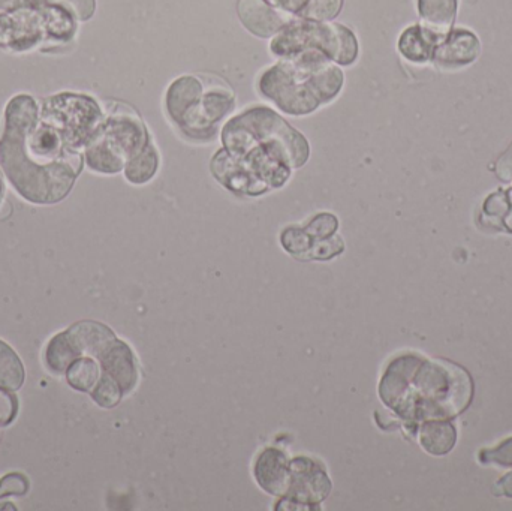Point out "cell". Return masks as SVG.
<instances>
[{
    "label": "cell",
    "mask_w": 512,
    "mask_h": 511,
    "mask_svg": "<svg viewBox=\"0 0 512 511\" xmlns=\"http://www.w3.org/2000/svg\"><path fill=\"white\" fill-rule=\"evenodd\" d=\"M270 50L280 59L318 51L336 65L348 66L357 60L358 41L355 33L343 24L292 18L273 36Z\"/></svg>",
    "instance_id": "5"
},
{
    "label": "cell",
    "mask_w": 512,
    "mask_h": 511,
    "mask_svg": "<svg viewBox=\"0 0 512 511\" xmlns=\"http://www.w3.org/2000/svg\"><path fill=\"white\" fill-rule=\"evenodd\" d=\"M454 441H456V429L450 423L426 426L421 434V443L435 455L447 453L453 447Z\"/></svg>",
    "instance_id": "21"
},
{
    "label": "cell",
    "mask_w": 512,
    "mask_h": 511,
    "mask_svg": "<svg viewBox=\"0 0 512 511\" xmlns=\"http://www.w3.org/2000/svg\"><path fill=\"white\" fill-rule=\"evenodd\" d=\"M98 360L101 362L102 372L110 375L122 387L125 395L134 389L138 380L137 362L125 342L116 339Z\"/></svg>",
    "instance_id": "12"
},
{
    "label": "cell",
    "mask_w": 512,
    "mask_h": 511,
    "mask_svg": "<svg viewBox=\"0 0 512 511\" xmlns=\"http://www.w3.org/2000/svg\"><path fill=\"white\" fill-rule=\"evenodd\" d=\"M5 392H3V389H0V426H5L12 422L15 410H17L15 399Z\"/></svg>",
    "instance_id": "28"
},
{
    "label": "cell",
    "mask_w": 512,
    "mask_h": 511,
    "mask_svg": "<svg viewBox=\"0 0 512 511\" xmlns=\"http://www.w3.org/2000/svg\"><path fill=\"white\" fill-rule=\"evenodd\" d=\"M337 225L339 222H337L336 216L330 215V213H321V215L310 219L304 230L312 237V240H322L334 236Z\"/></svg>",
    "instance_id": "26"
},
{
    "label": "cell",
    "mask_w": 512,
    "mask_h": 511,
    "mask_svg": "<svg viewBox=\"0 0 512 511\" xmlns=\"http://www.w3.org/2000/svg\"><path fill=\"white\" fill-rule=\"evenodd\" d=\"M159 167V155L152 141L135 153L125 165V176L134 185H144L155 177Z\"/></svg>",
    "instance_id": "17"
},
{
    "label": "cell",
    "mask_w": 512,
    "mask_h": 511,
    "mask_svg": "<svg viewBox=\"0 0 512 511\" xmlns=\"http://www.w3.org/2000/svg\"><path fill=\"white\" fill-rule=\"evenodd\" d=\"M35 6H57L74 15L77 21H87L96 11V0H32Z\"/></svg>",
    "instance_id": "23"
},
{
    "label": "cell",
    "mask_w": 512,
    "mask_h": 511,
    "mask_svg": "<svg viewBox=\"0 0 512 511\" xmlns=\"http://www.w3.org/2000/svg\"><path fill=\"white\" fill-rule=\"evenodd\" d=\"M65 375L72 389L78 390V392H92L93 387L101 378V371H99L98 363L92 357H80L69 366Z\"/></svg>",
    "instance_id": "20"
},
{
    "label": "cell",
    "mask_w": 512,
    "mask_h": 511,
    "mask_svg": "<svg viewBox=\"0 0 512 511\" xmlns=\"http://www.w3.org/2000/svg\"><path fill=\"white\" fill-rule=\"evenodd\" d=\"M96 137L126 162L150 143L149 132L143 120L126 105H117L116 110L105 117Z\"/></svg>",
    "instance_id": "7"
},
{
    "label": "cell",
    "mask_w": 512,
    "mask_h": 511,
    "mask_svg": "<svg viewBox=\"0 0 512 511\" xmlns=\"http://www.w3.org/2000/svg\"><path fill=\"white\" fill-rule=\"evenodd\" d=\"M225 150L255 180L259 191L279 188L292 168L309 159L306 138L267 107H254L233 117L222 129Z\"/></svg>",
    "instance_id": "2"
},
{
    "label": "cell",
    "mask_w": 512,
    "mask_h": 511,
    "mask_svg": "<svg viewBox=\"0 0 512 511\" xmlns=\"http://www.w3.org/2000/svg\"><path fill=\"white\" fill-rule=\"evenodd\" d=\"M255 477L261 488L268 494H286L289 479H291V464L285 453L277 449H267L262 452L256 461Z\"/></svg>",
    "instance_id": "13"
},
{
    "label": "cell",
    "mask_w": 512,
    "mask_h": 511,
    "mask_svg": "<svg viewBox=\"0 0 512 511\" xmlns=\"http://www.w3.org/2000/svg\"><path fill=\"white\" fill-rule=\"evenodd\" d=\"M480 54V41L474 33L456 29L442 38L433 53V62L442 69H456L474 62Z\"/></svg>",
    "instance_id": "11"
},
{
    "label": "cell",
    "mask_w": 512,
    "mask_h": 511,
    "mask_svg": "<svg viewBox=\"0 0 512 511\" xmlns=\"http://www.w3.org/2000/svg\"><path fill=\"white\" fill-rule=\"evenodd\" d=\"M3 192H5V186H3V180L2 177H0V201H2Z\"/></svg>",
    "instance_id": "32"
},
{
    "label": "cell",
    "mask_w": 512,
    "mask_h": 511,
    "mask_svg": "<svg viewBox=\"0 0 512 511\" xmlns=\"http://www.w3.org/2000/svg\"><path fill=\"white\" fill-rule=\"evenodd\" d=\"M288 492L306 504H316L330 494V479L315 462L298 458L291 462Z\"/></svg>",
    "instance_id": "9"
},
{
    "label": "cell",
    "mask_w": 512,
    "mask_h": 511,
    "mask_svg": "<svg viewBox=\"0 0 512 511\" xmlns=\"http://www.w3.org/2000/svg\"><path fill=\"white\" fill-rule=\"evenodd\" d=\"M445 35L423 24L408 27L399 38V51L405 59L414 63H426L433 59L436 47Z\"/></svg>",
    "instance_id": "15"
},
{
    "label": "cell",
    "mask_w": 512,
    "mask_h": 511,
    "mask_svg": "<svg viewBox=\"0 0 512 511\" xmlns=\"http://www.w3.org/2000/svg\"><path fill=\"white\" fill-rule=\"evenodd\" d=\"M418 12L424 26L447 35L457 14V0H418Z\"/></svg>",
    "instance_id": "16"
},
{
    "label": "cell",
    "mask_w": 512,
    "mask_h": 511,
    "mask_svg": "<svg viewBox=\"0 0 512 511\" xmlns=\"http://www.w3.org/2000/svg\"><path fill=\"white\" fill-rule=\"evenodd\" d=\"M343 72L318 51L280 59L262 72L258 90L283 113L306 116L333 101L343 87Z\"/></svg>",
    "instance_id": "3"
},
{
    "label": "cell",
    "mask_w": 512,
    "mask_h": 511,
    "mask_svg": "<svg viewBox=\"0 0 512 511\" xmlns=\"http://www.w3.org/2000/svg\"><path fill=\"white\" fill-rule=\"evenodd\" d=\"M280 240H282L283 248H285L289 254L297 255V257L309 255L313 245L312 237L307 234L304 228L298 227L286 228Z\"/></svg>",
    "instance_id": "24"
},
{
    "label": "cell",
    "mask_w": 512,
    "mask_h": 511,
    "mask_svg": "<svg viewBox=\"0 0 512 511\" xmlns=\"http://www.w3.org/2000/svg\"><path fill=\"white\" fill-rule=\"evenodd\" d=\"M265 2H267L268 5L274 6V0H265Z\"/></svg>",
    "instance_id": "33"
},
{
    "label": "cell",
    "mask_w": 512,
    "mask_h": 511,
    "mask_svg": "<svg viewBox=\"0 0 512 511\" xmlns=\"http://www.w3.org/2000/svg\"><path fill=\"white\" fill-rule=\"evenodd\" d=\"M77 359H80V356H78L68 333H59L48 342L47 350H45V365L53 374H65L69 366Z\"/></svg>",
    "instance_id": "18"
},
{
    "label": "cell",
    "mask_w": 512,
    "mask_h": 511,
    "mask_svg": "<svg viewBox=\"0 0 512 511\" xmlns=\"http://www.w3.org/2000/svg\"><path fill=\"white\" fill-rule=\"evenodd\" d=\"M75 350L80 357H96L99 359L102 353L116 341V336L108 327L93 321H81L66 330Z\"/></svg>",
    "instance_id": "14"
},
{
    "label": "cell",
    "mask_w": 512,
    "mask_h": 511,
    "mask_svg": "<svg viewBox=\"0 0 512 511\" xmlns=\"http://www.w3.org/2000/svg\"><path fill=\"white\" fill-rule=\"evenodd\" d=\"M309 3L310 0H274V8L298 18Z\"/></svg>",
    "instance_id": "29"
},
{
    "label": "cell",
    "mask_w": 512,
    "mask_h": 511,
    "mask_svg": "<svg viewBox=\"0 0 512 511\" xmlns=\"http://www.w3.org/2000/svg\"><path fill=\"white\" fill-rule=\"evenodd\" d=\"M165 108L171 122L185 137L209 141L233 111L234 93L222 81L183 75L168 87Z\"/></svg>",
    "instance_id": "4"
},
{
    "label": "cell",
    "mask_w": 512,
    "mask_h": 511,
    "mask_svg": "<svg viewBox=\"0 0 512 511\" xmlns=\"http://www.w3.org/2000/svg\"><path fill=\"white\" fill-rule=\"evenodd\" d=\"M29 489L26 477L21 474H9L3 477L0 482V498L8 497V495H24Z\"/></svg>",
    "instance_id": "27"
},
{
    "label": "cell",
    "mask_w": 512,
    "mask_h": 511,
    "mask_svg": "<svg viewBox=\"0 0 512 511\" xmlns=\"http://www.w3.org/2000/svg\"><path fill=\"white\" fill-rule=\"evenodd\" d=\"M24 366L6 342L0 341V389L17 392L24 383Z\"/></svg>",
    "instance_id": "19"
},
{
    "label": "cell",
    "mask_w": 512,
    "mask_h": 511,
    "mask_svg": "<svg viewBox=\"0 0 512 511\" xmlns=\"http://www.w3.org/2000/svg\"><path fill=\"white\" fill-rule=\"evenodd\" d=\"M92 399L102 408H113L119 404L122 396L125 395L123 393L122 387L110 377V375L104 374L102 372L101 378H99L96 386L93 387Z\"/></svg>",
    "instance_id": "22"
},
{
    "label": "cell",
    "mask_w": 512,
    "mask_h": 511,
    "mask_svg": "<svg viewBox=\"0 0 512 511\" xmlns=\"http://www.w3.org/2000/svg\"><path fill=\"white\" fill-rule=\"evenodd\" d=\"M39 120L59 132L66 149L80 153L98 134L105 116L90 96L62 93L44 101Z\"/></svg>",
    "instance_id": "6"
},
{
    "label": "cell",
    "mask_w": 512,
    "mask_h": 511,
    "mask_svg": "<svg viewBox=\"0 0 512 511\" xmlns=\"http://www.w3.org/2000/svg\"><path fill=\"white\" fill-rule=\"evenodd\" d=\"M30 5H32V0H0V11H14V9Z\"/></svg>",
    "instance_id": "31"
},
{
    "label": "cell",
    "mask_w": 512,
    "mask_h": 511,
    "mask_svg": "<svg viewBox=\"0 0 512 511\" xmlns=\"http://www.w3.org/2000/svg\"><path fill=\"white\" fill-rule=\"evenodd\" d=\"M343 0H310L300 17L306 20L330 21L339 15Z\"/></svg>",
    "instance_id": "25"
},
{
    "label": "cell",
    "mask_w": 512,
    "mask_h": 511,
    "mask_svg": "<svg viewBox=\"0 0 512 511\" xmlns=\"http://www.w3.org/2000/svg\"><path fill=\"white\" fill-rule=\"evenodd\" d=\"M498 174L502 179H512V144L498 162Z\"/></svg>",
    "instance_id": "30"
},
{
    "label": "cell",
    "mask_w": 512,
    "mask_h": 511,
    "mask_svg": "<svg viewBox=\"0 0 512 511\" xmlns=\"http://www.w3.org/2000/svg\"><path fill=\"white\" fill-rule=\"evenodd\" d=\"M44 41H47L44 18L36 6H24L0 14V47L27 51Z\"/></svg>",
    "instance_id": "8"
},
{
    "label": "cell",
    "mask_w": 512,
    "mask_h": 511,
    "mask_svg": "<svg viewBox=\"0 0 512 511\" xmlns=\"http://www.w3.org/2000/svg\"><path fill=\"white\" fill-rule=\"evenodd\" d=\"M237 12L243 26L259 38H273L292 20V15L268 5L265 0H239Z\"/></svg>",
    "instance_id": "10"
},
{
    "label": "cell",
    "mask_w": 512,
    "mask_h": 511,
    "mask_svg": "<svg viewBox=\"0 0 512 511\" xmlns=\"http://www.w3.org/2000/svg\"><path fill=\"white\" fill-rule=\"evenodd\" d=\"M0 167L24 200L54 204L71 192L83 155L66 149L59 132L39 120L32 96L18 95L6 105Z\"/></svg>",
    "instance_id": "1"
}]
</instances>
